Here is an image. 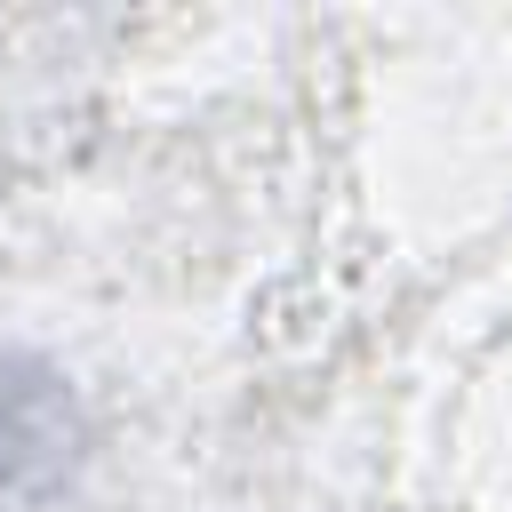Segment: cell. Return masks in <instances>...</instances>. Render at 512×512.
Returning a JSON list of instances; mask_svg holds the SVG:
<instances>
[{
  "mask_svg": "<svg viewBox=\"0 0 512 512\" xmlns=\"http://www.w3.org/2000/svg\"><path fill=\"white\" fill-rule=\"evenodd\" d=\"M72 456V424H64V392L24 368L16 352H0V512H16L24 496H40Z\"/></svg>",
  "mask_w": 512,
  "mask_h": 512,
  "instance_id": "6da1fadb",
  "label": "cell"
}]
</instances>
